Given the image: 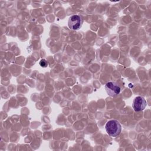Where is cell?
<instances>
[{"label":"cell","mask_w":151,"mask_h":151,"mask_svg":"<svg viewBox=\"0 0 151 151\" xmlns=\"http://www.w3.org/2000/svg\"><path fill=\"white\" fill-rule=\"evenodd\" d=\"M107 133L111 137H116L120 134L122 130L120 123L116 120H109L105 126Z\"/></svg>","instance_id":"obj_1"},{"label":"cell","mask_w":151,"mask_h":151,"mask_svg":"<svg viewBox=\"0 0 151 151\" xmlns=\"http://www.w3.org/2000/svg\"><path fill=\"white\" fill-rule=\"evenodd\" d=\"M83 22V19L80 15H73L68 19V26L72 30H78L81 28Z\"/></svg>","instance_id":"obj_2"},{"label":"cell","mask_w":151,"mask_h":151,"mask_svg":"<svg viewBox=\"0 0 151 151\" xmlns=\"http://www.w3.org/2000/svg\"><path fill=\"white\" fill-rule=\"evenodd\" d=\"M105 90L107 94L111 97H115L120 93L121 88L117 83L113 81H109L106 84Z\"/></svg>","instance_id":"obj_3"},{"label":"cell","mask_w":151,"mask_h":151,"mask_svg":"<svg viewBox=\"0 0 151 151\" xmlns=\"http://www.w3.org/2000/svg\"><path fill=\"white\" fill-rule=\"evenodd\" d=\"M132 106L135 111H142L146 106V101L142 96L136 97L133 101Z\"/></svg>","instance_id":"obj_4"},{"label":"cell","mask_w":151,"mask_h":151,"mask_svg":"<svg viewBox=\"0 0 151 151\" xmlns=\"http://www.w3.org/2000/svg\"><path fill=\"white\" fill-rule=\"evenodd\" d=\"M40 65L42 67H47L48 66V62L45 59H42L40 61Z\"/></svg>","instance_id":"obj_5"}]
</instances>
